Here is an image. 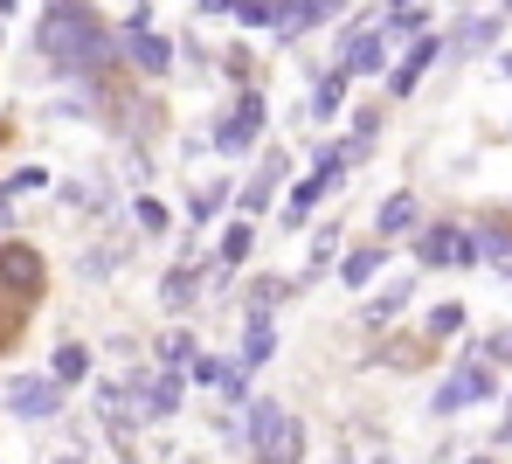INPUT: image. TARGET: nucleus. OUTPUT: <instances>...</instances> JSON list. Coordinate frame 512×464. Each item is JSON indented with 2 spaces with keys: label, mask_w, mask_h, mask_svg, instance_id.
Masks as SVG:
<instances>
[{
  "label": "nucleus",
  "mask_w": 512,
  "mask_h": 464,
  "mask_svg": "<svg viewBox=\"0 0 512 464\" xmlns=\"http://www.w3.org/2000/svg\"><path fill=\"white\" fill-rule=\"evenodd\" d=\"M132 222H139L146 236H167V229H173V208L160 201V194H139V201H132Z\"/></svg>",
  "instance_id": "nucleus-30"
},
{
  "label": "nucleus",
  "mask_w": 512,
  "mask_h": 464,
  "mask_svg": "<svg viewBox=\"0 0 512 464\" xmlns=\"http://www.w3.org/2000/svg\"><path fill=\"white\" fill-rule=\"evenodd\" d=\"M229 21H243V28H270V21H277V0H229Z\"/></svg>",
  "instance_id": "nucleus-33"
},
{
  "label": "nucleus",
  "mask_w": 512,
  "mask_h": 464,
  "mask_svg": "<svg viewBox=\"0 0 512 464\" xmlns=\"http://www.w3.org/2000/svg\"><path fill=\"white\" fill-rule=\"evenodd\" d=\"M333 14H346V0H277L270 35H277V42H305V35H312V28H326Z\"/></svg>",
  "instance_id": "nucleus-11"
},
{
  "label": "nucleus",
  "mask_w": 512,
  "mask_h": 464,
  "mask_svg": "<svg viewBox=\"0 0 512 464\" xmlns=\"http://www.w3.org/2000/svg\"><path fill=\"white\" fill-rule=\"evenodd\" d=\"M14 312H21V305H14ZM14 312L0 305V354H7V347H14V333H21V319H14Z\"/></svg>",
  "instance_id": "nucleus-38"
},
{
  "label": "nucleus",
  "mask_w": 512,
  "mask_h": 464,
  "mask_svg": "<svg viewBox=\"0 0 512 464\" xmlns=\"http://www.w3.org/2000/svg\"><path fill=\"white\" fill-rule=\"evenodd\" d=\"M7 132H14V125H7V118H0V146H7Z\"/></svg>",
  "instance_id": "nucleus-46"
},
{
  "label": "nucleus",
  "mask_w": 512,
  "mask_h": 464,
  "mask_svg": "<svg viewBox=\"0 0 512 464\" xmlns=\"http://www.w3.org/2000/svg\"><path fill=\"white\" fill-rule=\"evenodd\" d=\"M388 264V243H367V250H346L340 257V291H367Z\"/></svg>",
  "instance_id": "nucleus-20"
},
{
  "label": "nucleus",
  "mask_w": 512,
  "mask_h": 464,
  "mask_svg": "<svg viewBox=\"0 0 512 464\" xmlns=\"http://www.w3.org/2000/svg\"><path fill=\"white\" fill-rule=\"evenodd\" d=\"M277 423H284V395H250V409H243V444L263 451V444L277 437Z\"/></svg>",
  "instance_id": "nucleus-18"
},
{
  "label": "nucleus",
  "mask_w": 512,
  "mask_h": 464,
  "mask_svg": "<svg viewBox=\"0 0 512 464\" xmlns=\"http://www.w3.org/2000/svg\"><path fill=\"white\" fill-rule=\"evenodd\" d=\"M499 77H512V49H506V56H499Z\"/></svg>",
  "instance_id": "nucleus-42"
},
{
  "label": "nucleus",
  "mask_w": 512,
  "mask_h": 464,
  "mask_svg": "<svg viewBox=\"0 0 512 464\" xmlns=\"http://www.w3.org/2000/svg\"><path fill=\"white\" fill-rule=\"evenodd\" d=\"M277 181H291V153H284V146H263V153H256V174L236 187V215L256 222L263 208H277Z\"/></svg>",
  "instance_id": "nucleus-7"
},
{
  "label": "nucleus",
  "mask_w": 512,
  "mask_h": 464,
  "mask_svg": "<svg viewBox=\"0 0 512 464\" xmlns=\"http://www.w3.org/2000/svg\"><path fill=\"white\" fill-rule=\"evenodd\" d=\"M0 181H7L14 201H21V194H42V187H49V167H14V174H0Z\"/></svg>",
  "instance_id": "nucleus-34"
},
{
  "label": "nucleus",
  "mask_w": 512,
  "mask_h": 464,
  "mask_svg": "<svg viewBox=\"0 0 512 464\" xmlns=\"http://www.w3.org/2000/svg\"><path fill=\"white\" fill-rule=\"evenodd\" d=\"M222 208H229V181H208L201 194H194V201H187V222H194V236H201V229H215V215H222Z\"/></svg>",
  "instance_id": "nucleus-26"
},
{
  "label": "nucleus",
  "mask_w": 512,
  "mask_h": 464,
  "mask_svg": "<svg viewBox=\"0 0 512 464\" xmlns=\"http://www.w3.org/2000/svg\"><path fill=\"white\" fill-rule=\"evenodd\" d=\"M132 395H139V423H167V416H180V402H187V374H173V368L132 374Z\"/></svg>",
  "instance_id": "nucleus-10"
},
{
  "label": "nucleus",
  "mask_w": 512,
  "mask_h": 464,
  "mask_svg": "<svg viewBox=\"0 0 512 464\" xmlns=\"http://www.w3.org/2000/svg\"><path fill=\"white\" fill-rule=\"evenodd\" d=\"M0 236H14V194H7V181H0Z\"/></svg>",
  "instance_id": "nucleus-39"
},
{
  "label": "nucleus",
  "mask_w": 512,
  "mask_h": 464,
  "mask_svg": "<svg viewBox=\"0 0 512 464\" xmlns=\"http://www.w3.org/2000/svg\"><path fill=\"white\" fill-rule=\"evenodd\" d=\"M35 49H42V63H49L63 84H84L90 97L104 91L111 70H118V28H111L90 0H42Z\"/></svg>",
  "instance_id": "nucleus-1"
},
{
  "label": "nucleus",
  "mask_w": 512,
  "mask_h": 464,
  "mask_svg": "<svg viewBox=\"0 0 512 464\" xmlns=\"http://www.w3.org/2000/svg\"><path fill=\"white\" fill-rule=\"evenodd\" d=\"M499 444H512V395H506V416H499Z\"/></svg>",
  "instance_id": "nucleus-40"
},
{
  "label": "nucleus",
  "mask_w": 512,
  "mask_h": 464,
  "mask_svg": "<svg viewBox=\"0 0 512 464\" xmlns=\"http://www.w3.org/2000/svg\"><path fill=\"white\" fill-rule=\"evenodd\" d=\"M471 402H499V374L485 368L478 354H457V368L436 381L429 409H436V416H457V409H471Z\"/></svg>",
  "instance_id": "nucleus-4"
},
{
  "label": "nucleus",
  "mask_w": 512,
  "mask_h": 464,
  "mask_svg": "<svg viewBox=\"0 0 512 464\" xmlns=\"http://www.w3.org/2000/svg\"><path fill=\"white\" fill-rule=\"evenodd\" d=\"M374 229H381V236H416V229H423V208H416V194H409V187H395V194L374 208Z\"/></svg>",
  "instance_id": "nucleus-17"
},
{
  "label": "nucleus",
  "mask_w": 512,
  "mask_h": 464,
  "mask_svg": "<svg viewBox=\"0 0 512 464\" xmlns=\"http://www.w3.org/2000/svg\"><path fill=\"white\" fill-rule=\"evenodd\" d=\"M478 361H485L492 374L512 368V326H499V333H485V340H478Z\"/></svg>",
  "instance_id": "nucleus-32"
},
{
  "label": "nucleus",
  "mask_w": 512,
  "mask_h": 464,
  "mask_svg": "<svg viewBox=\"0 0 512 464\" xmlns=\"http://www.w3.org/2000/svg\"><path fill=\"white\" fill-rule=\"evenodd\" d=\"M416 42V35H429V7L416 0V7H402V14H381V42Z\"/></svg>",
  "instance_id": "nucleus-27"
},
{
  "label": "nucleus",
  "mask_w": 512,
  "mask_h": 464,
  "mask_svg": "<svg viewBox=\"0 0 512 464\" xmlns=\"http://www.w3.org/2000/svg\"><path fill=\"white\" fill-rule=\"evenodd\" d=\"M63 388L49 381V374H7V388H0V409L14 416V423H49V416H63Z\"/></svg>",
  "instance_id": "nucleus-6"
},
{
  "label": "nucleus",
  "mask_w": 512,
  "mask_h": 464,
  "mask_svg": "<svg viewBox=\"0 0 512 464\" xmlns=\"http://www.w3.org/2000/svg\"><path fill=\"white\" fill-rule=\"evenodd\" d=\"M464 464H499V458H464Z\"/></svg>",
  "instance_id": "nucleus-47"
},
{
  "label": "nucleus",
  "mask_w": 512,
  "mask_h": 464,
  "mask_svg": "<svg viewBox=\"0 0 512 464\" xmlns=\"http://www.w3.org/2000/svg\"><path fill=\"white\" fill-rule=\"evenodd\" d=\"M499 28H506V14H471V21L443 42V56H478V49H492V42H499Z\"/></svg>",
  "instance_id": "nucleus-19"
},
{
  "label": "nucleus",
  "mask_w": 512,
  "mask_h": 464,
  "mask_svg": "<svg viewBox=\"0 0 512 464\" xmlns=\"http://www.w3.org/2000/svg\"><path fill=\"white\" fill-rule=\"evenodd\" d=\"M56 464H84V458H77V451H63V458H56Z\"/></svg>",
  "instance_id": "nucleus-44"
},
{
  "label": "nucleus",
  "mask_w": 512,
  "mask_h": 464,
  "mask_svg": "<svg viewBox=\"0 0 512 464\" xmlns=\"http://www.w3.org/2000/svg\"><path fill=\"white\" fill-rule=\"evenodd\" d=\"M243 374H256V368H270L277 361V312H243V347L229 354Z\"/></svg>",
  "instance_id": "nucleus-12"
},
{
  "label": "nucleus",
  "mask_w": 512,
  "mask_h": 464,
  "mask_svg": "<svg viewBox=\"0 0 512 464\" xmlns=\"http://www.w3.org/2000/svg\"><path fill=\"white\" fill-rule=\"evenodd\" d=\"M118 464H139V451H118Z\"/></svg>",
  "instance_id": "nucleus-43"
},
{
  "label": "nucleus",
  "mask_w": 512,
  "mask_h": 464,
  "mask_svg": "<svg viewBox=\"0 0 512 464\" xmlns=\"http://www.w3.org/2000/svg\"><path fill=\"white\" fill-rule=\"evenodd\" d=\"M346 91H353V84H346L340 70H319V91H312V118H319V125H333V118H340V104H346Z\"/></svg>",
  "instance_id": "nucleus-25"
},
{
  "label": "nucleus",
  "mask_w": 512,
  "mask_h": 464,
  "mask_svg": "<svg viewBox=\"0 0 512 464\" xmlns=\"http://www.w3.org/2000/svg\"><path fill=\"white\" fill-rule=\"evenodd\" d=\"M409 298H416V278H395V284H381V298H374V305L360 312V326H367V333H381L388 319H402V312H409Z\"/></svg>",
  "instance_id": "nucleus-21"
},
{
  "label": "nucleus",
  "mask_w": 512,
  "mask_h": 464,
  "mask_svg": "<svg viewBox=\"0 0 512 464\" xmlns=\"http://www.w3.org/2000/svg\"><path fill=\"white\" fill-rule=\"evenodd\" d=\"M250 250H256V222L229 215V222L215 229V264H222V271H243V264H250Z\"/></svg>",
  "instance_id": "nucleus-16"
},
{
  "label": "nucleus",
  "mask_w": 512,
  "mask_h": 464,
  "mask_svg": "<svg viewBox=\"0 0 512 464\" xmlns=\"http://www.w3.org/2000/svg\"><path fill=\"white\" fill-rule=\"evenodd\" d=\"M49 291V257L35 250V243H21V236H0V305H35Z\"/></svg>",
  "instance_id": "nucleus-3"
},
{
  "label": "nucleus",
  "mask_w": 512,
  "mask_h": 464,
  "mask_svg": "<svg viewBox=\"0 0 512 464\" xmlns=\"http://www.w3.org/2000/svg\"><path fill=\"white\" fill-rule=\"evenodd\" d=\"M201 298H215V305H229V298H236V271H222L215 257H201Z\"/></svg>",
  "instance_id": "nucleus-31"
},
{
  "label": "nucleus",
  "mask_w": 512,
  "mask_h": 464,
  "mask_svg": "<svg viewBox=\"0 0 512 464\" xmlns=\"http://www.w3.org/2000/svg\"><path fill=\"white\" fill-rule=\"evenodd\" d=\"M194 305H201V257H180L167 278H160V312H167L173 326H180Z\"/></svg>",
  "instance_id": "nucleus-13"
},
{
  "label": "nucleus",
  "mask_w": 512,
  "mask_h": 464,
  "mask_svg": "<svg viewBox=\"0 0 512 464\" xmlns=\"http://www.w3.org/2000/svg\"><path fill=\"white\" fill-rule=\"evenodd\" d=\"M284 298H298V278H250L243 284V312H277Z\"/></svg>",
  "instance_id": "nucleus-24"
},
{
  "label": "nucleus",
  "mask_w": 512,
  "mask_h": 464,
  "mask_svg": "<svg viewBox=\"0 0 512 464\" xmlns=\"http://www.w3.org/2000/svg\"><path fill=\"white\" fill-rule=\"evenodd\" d=\"M118 70H139L146 84H160V77H173L180 70V42H167V35H118Z\"/></svg>",
  "instance_id": "nucleus-9"
},
{
  "label": "nucleus",
  "mask_w": 512,
  "mask_h": 464,
  "mask_svg": "<svg viewBox=\"0 0 512 464\" xmlns=\"http://www.w3.org/2000/svg\"><path fill=\"white\" fill-rule=\"evenodd\" d=\"M367 464H395V458H367Z\"/></svg>",
  "instance_id": "nucleus-49"
},
{
  "label": "nucleus",
  "mask_w": 512,
  "mask_h": 464,
  "mask_svg": "<svg viewBox=\"0 0 512 464\" xmlns=\"http://www.w3.org/2000/svg\"><path fill=\"white\" fill-rule=\"evenodd\" d=\"M49 381L70 395V388H84L90 381V347H77V340H63L56 354H49Z\"/></svg>",
  "instance_id": "nucleus-23"
},
{
  "label": "nucleus",
  "mask_w": 512,
  "mask_h": 464,
  "mask_svg": "<svg viewBox=\"0 0 512 464\" xmlns=\"http://www.w3.org/2000/svg\"><path fill=\"white\" fill-rule=\"evenodd\" d=\"M340 70L346 84L353 77H381L388 70V42H381V28H367V21H340Z\"/></svg>",
  "instance_id": "nucleus-8"
},
{
  "label": "nucleus",
  "mask_w": 512,
  "mask_h": 464,
  "mask_svg": "<svg viewBox=\"0 0 512 464\" xmlns=\"http://www.w3.org/2000/svg\"><path fill=\"white\" fill-rule=\"evenodd\" d=\"M194 354H201L194 326H167V333L153 340V361H160V368H173V374H187V368H194Z\"/></svg>",
  "instance_id": "nucleus-22"
},
{
  "label": "nucleus",
  "mask_w": 512,
  "mask_h": 464,
  "mask_svg": "<svg viewBox=\"0 0 512 464\" xmlns=\"http://www.w3.org/2000/svg\"><path fill=\"white\" fill-rule=\"evenodd\" d=\"M215 70H222V77H229L236 91H250V77H256V63H250V56H243V49H229V56L215 63Z\"/></svg>",
  "instance_id": "nucleus-36"
},
{
  "label": "nucleus",
  "mask_w": 512,
  "mask_h": 464,
  "mask_svg": "<svg viewBox=\"0 0 512 464\" xmlns=\"http://www.w3.org/2000/svg\"><path fill=\"white\" fill-rule=\"evenodd\" d=\"M457 333H464V305H457V298H450V305H436V312L423 319V347H436V340H457Z\"/></svg>",
  "instance_id": "nucleus-29"
},
{
  "label": "nucleus",
  "mask_w": 512,
  "mask_h": 464,
  "mask_svg": "<svg viewBox=\"0 0 512 464\" xmlns=\"http://www.w3.org/2000/svg\"><path fill=\"white\" fill-rule=\"evenodd\" d=\"M471 257H478V264H492L499 278H512V222H499V215L471 222Z\"/></svg>",
  "instance_id": "nucleus-14"
},
{
  "label": "nucleus",
  "mask_w": 512,
  "mask_h": 464,
  "mask_svg": "<svg viewBox=\"0 0 512 464\" xmlns=\"http://www.w3.org/2000/svg\"><path fill=\"white\" fill-rule=\"evenodd\" d=\"M7 14H14V0H0V21H7Z\"/></svg>",
  "instance_id": "nucleus-45"
},
{
  "label": "nucleus",
  "mask_w": 512,
  "mask_h": 464,
  "mask_svg": "<svg viewBox=\"0 0 512 464\" xmlns=\"http://www.w3.org/2000/svg\"><path fill=\"white\" fill-rule=\"evenodd\" d=\"M263 118H270V97L250 84V91H236V104L215 118L208 146H215L222 160H243V153H256V146H263Z\"/></svg>",
  "instance_id": "nucleus-2"
},
{
  "label": "nucleus",
  "mask_w": 512,
  "mask_h": 464,
  "mask_svg": "<svg viewBox=\"0 0 512 464\" xmlns=\"http://www.w3.org/2000/svg\"><path fill=\"white\" fill-rule=\"evenodd\" d=\"M402 7H416V0H381V7H374V14H402Z\"/></svg>",
  "instance_id": "nucleus-41"
},
{
  "label": "nucleus",
  "mask_w": 512,
  "mask_h": 464,
  "mask_svg": "<svg viewBox=\"0 0 512 464\" xmlns=\"http://www.w3.org/2000/svg\"><path fill=\"white\" fill-rule=\"evenodd\" d=\"M499 14H512V0H499Z\"/></svg>",
  "instance_id": "nucleus-48"
},
{
  "label": "nucleus",
  "mask_w": 512,
  "mask_h": 464,
  "mask_svg": "<svg viewBox=\"0 0 512 464\" xmlns=\"http://www.w3.org/2000/svg\"><path fill=\"white\" fill-rule=\"evenodd\" d=\"M222 368H229L222 354H194V368H187V388H215V381H222Z\"/></svg>",
  "instance_id": "nucleus-35"
},
{
  "label": "nucleus",
  "mask_w": 512,
  "mask_h": 464,
  "mask_svg": "<svg viewBox=\"0 0 512 464\" xmlns=\"http://www.w3.org/2000/svg\"><path fill=\"white\" fill-rule=\"evenodd\" d=\"M416 264L423 271H471L478 257H471V222H423L416 236Z\"/></svg>",
  "instance_id": "nucleus-5"
},
{
  "label": "nucleus",
  "mask_w": 512,
  "mask_h": 464,
  "mask_svg": "<svg viewBox=\"0 0 512 464\" xmlns=\"http://www.w3.org/2000/svg\"><path fill=\"white\" fill-rule=\"evenodd\" d=\"M215 437L236 451V444H243V416H215Z\"/></svg>",
  "instance_id": "nucleus-37"
},
{
  "label": "nucleus",
  "mask_w": 512,
  "mask_h": 464,
  "mask_svg": "<svg viewBox=\"0 0 512 464\" xmlns=\"http://www.w3.org/2000/svg\"><path fill=\"white\" fill-rule=\"evenodd\" d=\"M215 395H222V416H243V409H250V374L236 368V361H229V368H222V381H215Z\"/></svg>",
  "instance_id": "nucleus-28"
},
{
  "label": "nucleus",
  "mask_w": 512,
  "mask_h": 464,
  "mask_svg": "<svg viewBox=\"0 0 512 464\" xmlns=\"http://www.w3.org/2000/svg\"><path fill=\"white\" fill-rule=\"evenodd\" d=\"M436 56H443V35H416V42H409V56L388 70V97H409L429 77V63H436Z\"/></svg>",
  "instance_id": "nucleus-15"
}]
</instances>
